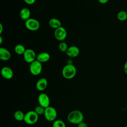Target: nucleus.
<instances>
[{
  "label": "nucleus",
  "mask_w": 127,
  "mask_h": 127,
  "mask_svg": "<svg viewBox=\"0 0 127 127\" xmlns=\"http://www.w3.org/2000/svg\"><path fill=\"white\" fill-rule=\"evenodd\" d=\"M84 116L82 113L79 110H73L69 112L67 115L68 121L74 125H78L83 122Z\"/></svg>",
  "instance_id": "nucleus-1"
},
{
  "label": "nucleus",
  "mask_w": 127,
  "mask_h": 127,
  "mask_svg": "<svg viewBox=\"0 0 127 127\" xmlns=\"http://www.w3.org/2000/svg\"><path fill=\"white\" fill-rule=\"evenodd\" d=\"M62 73L63 76L64 78L70 79L75 76L76 73V68L73 64H66L63 68Z\"/></svg>",
  "instance_id": "nucleus-2"
},
{
  "label": "nucleus",
  "mask_w": 127,
  "mask_h": 127,
  "mask_svg": "<svg viewBox=\"0 0 127 127\" xmlns=\"http://www.w3.org/2000/svg\"><path fill=\"white\" fill-rule=\"evenodd\" d=\"M38 119L39 115L34 111H29L25 114L24 121L26 124L32 125L36 124Z\"/></svg>",
  "instance_id": "nucleus-3"
},
{
  "label": "nucleus",
  "mask_w": 127,
  "mask_h": 127,
  "mask_svg": "<svg viewBox=\"0 0 127 127\" xmlns=\"http://www.w3.org/2000/svg\"><path fill=\"white\" fill-rule=\"evenodd\" d=\"M44 115L47 121L49 122H54L56 120L57 112L54 107L49 106L45 108Z\"/></svg>",
  "instance_id": "nucleus-4"
},
{
  "label": "nucleus",
  "mask_w": 127,
  "mask_h": 127,
  "mask_svg": "<svg viewBox=\"0 0 127 127\" xmlns=\"http://www.w3.org/2000/svg\"><path fill=\"white\" fill-rule=\"evenodd\" d=\"M29 70L30 73L33 75H39L42 70V63L36 60L30 64Z\"/></svg>",
  "instance_id": "nucleus-5"
},
{
  "label": "nucleus",
  "mask_w": 127,
  "mask_h": 127,
  "mask_svg": "<svg viewBox=\"0 0 127 127\" xmlns=\"http://www.w3.org/2000/svg\"><path fill=\"white\" fill-rule=\"evenodd\" d=\"M25 26L28 30L32 31H35L39 29L40 24L39 21L37 19L30 18L25 21Z\"/></svg>",
  "instance_id": "nucleus-6"
},
{
  "label": "nucleus",
  "mask_w": 127,
  "mask_h": 127,
  "mask_svg": "<svg viewBox=\"0 0 127 127\" xmlns=\"http://www.w3.org/2000/svg\"><path fill=\"white\" fill-rule=\"evenodd\" d=\"M23 55L24 61L27 63L31 64L36 60L37 55L32 49H27Z\"/></svg>",
  "instance_id": "nucleus-7"
},
{
  "label": "nucleus",
  "mask_w": 127,
  "mask_h": 127,
  "mask_svg": "<svg viewBox=\"0 0 127 127\" xmlns=\"http://www.w3.org/2000/svg\"><path fill=\"white\" fill-rule=\"evenodd\" d=\"M54 36L57 40L63 41L67 36V31L64 27L61 26L55 30Z\"/></svg>",
  "instance_id": "nucleus-8"
},
{
  "label": "nucleus",
  "mask_w": 127,
  "mask_h": 127,
  "mask_svg": "<svg viewBox=\"0 0 127 127\" xmlns=\"http://www.w3.org/2000/svg\"><path fill=\"white\" fill-rule=\"evenodd\" d=\"M38 101L39 105L44 108H46L50 106V100L49 97L45 93H41L38 95Z\"/></svg>",
  "instance_id": "nucleus-9"
},
{
  "label": "nucleus",
  "mask_w": 127,
  "mask_h": 127,
  "mask_svg": "<svg viewBox=\"0 0 127 127\" xmlns=\"http://www.w3.org/2000/svg\"><path fill=\"white\" fill-rule=\"evenodd\" d=\"M1 76L6 79H10L13 76L12 69L8 66H4L1 69Z\"/></svg>",
  "instance_id": "nucleus-10"
},
{
  "label": "nucleus",
  "mask_w": 127,
  "mask_h": 127,
  "mask_svg": "<svg viewBox=\"0 0 127 127\" xmlns=\"http://www.w3.org/2000/svg\"><path fill=\"white\" fill-rule=\"evenodd\" d=\"M80 53L79 49L75 46H71L68 47L66 52V55L70 58H75L77 57Z\"/></svg>",
  "instance_id": "nucleus-11"
},
{
  "label": "nucleus",
  "mask_w": 127,
  "mask_h": 127,
  "mask_svg": "<svg viewBox=\"0 0 127 127\" xmlns=\"http://www.w3.org/2000/svg\"><path fill=\"white\" fill-rule=\"evenodd\" d=\"M48 86V80L46 78L42 77L40 78L36 83V89L40 91H44Z\"/></svg>",
  "instance_id": "nucleus-12"
},
{
  "label": "nucleus",
  "mask_w": 127,
  "mask_h": 127,
  "mask_svg": "<svg viewBox=\"0 0 127 127\" xmlns=\"http://www.w3.org/2000/svg\"><path fill=\"white\" fill-rule=\"evenodd\" d=\"M11 58L10 52L6 48H0V59L3 61L9 60Z\"/></svg>",
  "instance_id": "nucleus-13"
},
{
  "label": "nucleus",
  "mask_w": 127,
  "mask_h": 127,
  "mask_svg": "<svg viewBox=\"0 0 127 127\" xmlns=\"http://www.w3.org/2000/svg\"><path fill=\"white\" fill-rule=\"evenodd\" d=\"M50 56L47 52H42L38 54L36 56V60L41 63H46L50 60Z\"/></svg>",
  "instance_id": "nucleus-14"
},
{
  "label": "nucleus",
  "mask_w": 127,
  "mask_h": 127,
  "mask_svg": "<svg viewBox=\"0 0 127 127\" xmlns=\"http://www.w3.org/2000/svg\"><path fill=\"white\" fill-rule=\"evenodd\" d=\"M31 11L28 8L24 7L22 8L19 12V16L21 19L26 21L30 18Z\"/></svg>",
  "instance_id": "nucleus-15"
},
{
  "label": "nucleus",
  "mask_w": 127,
  "mask_h": 127,
  "mask_svg": "<svg viewBox=\"0 0 127 127\" xmlns=\"http://www.w3.org/2000/svg\"><path fill=\"white\" fill-rule=\"evenodd\" d=\"M49 25L51 28L56 29L62 26V23L59 19L56 18H52L50 19Z\"/></svg>",
  "instance_id": "nucleus-16"
},
{
  "label": "nucleus",
  "mask_w": 127,
  "mask_h": 127,
  "mask_svg": "<svg viewBox=\"0 0 127 127\" xmlns=\"http://www.w3.org/2000/svg\"><path fill=\"white\" fill-rule=\"evenodd\" d=\"M26 50L25 47L21 44H17L14 47V52L16 54L19 55H23Z\"/></svg>",
  "instance_id": "nucleus-17"
},
{
  "label": "nucleus",
  "mask_w": 127,
  "mask_h": 127,
  "mask_svg": "<svg viewBox=\"0 0 127 127\" xmlns=\"http://www.w3.org/2000/svg\"><path fill=\"white\" fill-rule=\"evenodd\" d=\"M24 117L25 114H24V113L20 110H17L14 113V118L15 120L17 121H24Z\"/></svg>",
  "instance_id": "nucleus-18"
},
{
  "label": "nucleus",
  "mask_w": 127,
  "mask_h": 127,
  "mask_svg": "<svg viewBox=\"0 0 127 127\" xmlns=\"http://www.w3.org/2000/svg\"><path fill=\"white\" fill-rule=\"evenodd\" d=\"M117 18L121 21H124L127 19V11L121 10L117 13Z\"/></svg>",
  "instance_id": "nucleus-19"
},
{
  "label": "nucleus",
  "mask_w": 127,
  "mask_h": 127,
  "mask_svg": "<svg viewBox=\"0 0 127 127\" xmlns=\"http://www.w3.org/2000/svg\"><path fill=\"white\" fill-rule=\"evenodd\" d=\"M53 127H66V125L63 121L56 120L53 123Z\"/></svg>",
  "instance_id": "nucleus-20"
},
{
  "label": "nucleus",
  "mask_w": 127,
  "mask_h": 127,
  "mask_svg": "<svg viewBox=\"0 0 127 127\" xmlns=\"http://www.w3.org/2000/svg\"><path fill=\"white\" fill-rule=\"evenodd\" d=\"M69 47L64 42H61L59 45V49L62 52H66Z\"/></svg>",
  "instance_id": "nucleus-21"
},
{
  "label": "nucleus",
  "mask_w": 127,
  "mask_h": 127,
  "mask_svg": "<svg viewBox=\"0 0 127 127\" xmlns=\"http://www.w3.org/2000/svg\"><path fill=\"white\" fill-rule=\"evenodd\" d=\"M45 108H44V107H43L40 105H39L36 106L35 108V109L34 111L39 116V115H42L44 114L45 112Z\"/></svg>",
  "instance_id": "nucleus-22"
},
{
  "label": "nucleus",
  "mask_w": 127,
  "mask_h": 127,
  "mask_svg": "<svg viewBox=\"0 0 127 127\" xmlns=\"http://www.w3.org/2000/svg\"><path fill=\"white\" fill-rule=\"evenodd\" d=\"M24 1V2L27 3V4H33V3H34L36 1V0H23Z\"/></svg>",
  "instance_id": "nucleus-23"
},
{
  "label": "nucleus",
  "mask_w": 127,
  "mask_h": 127,
  "mask_svg": "<svg viewBox=\"0 0 127 127\" xmlns=\"http://www.w3.org/2000/svg\"><path fill=\"white\" fill-rule=\"evenodd\" d=\"M77 127H88V125L86 123L83 121L77 125Z\"/></svg>",
  "instance_id": "nucleus-24"
},
{
  "label": "nucleus",
  "mask_w": 127,
  "mask_h": 127,
  "mask_svg": "<svg viewBox=\"0 0 127 127\" xmlns=\"http://www.w3.org/2000/svg\"><path fill=\"white\" fill-rule=\"evenodd\" d=\"M124 70L125 73L127 75V61L125 62L124 65Z\"/></svg>",
  "instance_id": "nucleus-25"
},
{
  "label": "nucleus",
  "mask_w": 127,
  "mask_h": 127,
  "mask_svg": "<svg viewBox=\"0 0 127 127\" xmlns=\"http://www.w3.org/2000/svg\"><path fill=\"white\" fill-rule=\"evenodd\" d=\"M109 0H98V1L101 4H105L109 1Z\"/></svg>",
  "instance_id": "nucleus-26"
},
{
  "label": "nucleus",
  "mask_w": 127,
  "mask_h": 127,
  "mask_svg": "<svg viewBox=\"0 0 127 127\" xmlns=\"http://www.w3.org/2000/svg\"><path fill=\"white\" fill-rule=\"evenodd\" d=\"M3 31V26L1 23L0 24V34H1Z\"/></svg>",
  "instance_id": "nucleus-27"
},
{
  "label": "nucleus",
  "mask_w": 127,
  "mask_h": 127,
  "mask_svg": "<svg viewBox=\"0 0 127 127\" xmlns=\"http://www.w3.org/2000/svg\"><path fill=\"white\" fill-rule=\"evenodd\" d=\"M2 41H3L2 37L1 36H0V44H2Z\"/></svg>",
  "instance_id": "nucleus-28"
},
{
  "label": "nucleus",
  "mask_w": 127,
  "mask_h": 127,
  "mask_svg": "<svg viewBox=\"0 0 127 127\" xmlns=\"http://www.w3.org/2000/svg\"><path fill=\"white\" fill-rule=\"evenodd\" d=\"M125 127H127V126H126Z\"/></svg>",
  "instance_id": "nucleus-29"
},
{
  "label": "nucleus",
  "mask_w": 127,
  "mask_h": 127,
  "mask_svg": "<svg viewBox=\"0 0 127 127\" xmlns=\"http://www.w3.org/2000/svg\"></svg>",
  "instance_id": "nucleus-30"
}]
</instances>
